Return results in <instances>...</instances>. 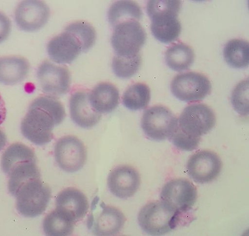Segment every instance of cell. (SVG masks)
Returning <instances> with one entry per match:
<instances>
[{"instance_id":"6da1fadb","label":"cell","mask_w":249,"mask_h":236,"mask_svg":"<svg viewBox=\"0 0 249 236\" xmlns=\"http://www.w3.org/2000/svg\"><path fill=\"white\" fill-rule=\"evenodd\" d=\"M66 117L64 106L55 97L40 96L30 104L20 125V131L32 143L43 146L53 139L54 127Z\"/></svg>"},{"instance_id":"7a4b0ae2","label":"cell","mask_w":249,"mask_h":236,"mask_svg":"<svg viewBox=\"0 0 249 236\" xmlns=\"http://www.w3.org/2000/svg\"><path fill=\"white\" fill-rule=\"evenodd\" d=\"M182 7L179 0H151L147 13L151 19L152 34L159 41L169 44L176 39L181 32L178 15Z\"/></svg>"},{"instance_id":"3957f363","label":"cell","mask_w":249,"mask_h":236,"mask_svg":"<svg viewBox=\"0 0 249 236\" xmlns=\"http://www.w3.org/2000/svg\"><path fill=\"white\" fill-rule=\"evenodd\" d=\"M186 214L177 212L161 201L149 203L140 210L138 222L141 229L153 236L167 234L178 227Z\"/></svg>"},{"instance_id":"277c9868","label":"cell","mask_w":249,"mask_h":236,"mask_svg":"<svg viewBox=\"0 0 249 236\" xmlns=\"http://www.w3.org/2000/svg\"><path fill=\"white\" fill-rule=\"evenodd\" d=\"M51 197V188L40 178L32 180L18 191L15 196L17 210L24 217H37L46 211Z\"/></svg>"},{"instance_id":"5b68a950","label":"cell","mask_w":249,"mask_h":236,"mask_svg":"<svg viewBox=\"0 0 249 236\" xmlns=\"http://www.w3.org/2000/svg\"><path fill=\"white\" fill-rule=\"evenodd\" d=\"M141 125L147 137L162 141L170 139L173 135L178 126V119L168 107L158 105L145 111Z\"/></svg>"},{"instance_id":"8992f818","label":"cell","mask_w":249,"mask_h":236,"mask_svg":"<svg viewBox=\"0 0 249 236\" xmlns=\"http://www.w3.org/2000/svg\"><path fill=\"white\" fill-rule=\"evenodd\" d=\"M216 121L215 114L210 107L196 103L183 110L178 119V127L186 135L201 138L212 130Z\"/></svg>"},{"instance_id":"52a82bcc","label":"cell","mask_w":249,"mask_h":236,"mask_svg":"<svg viewBox=\"0 0 249 236\" xmlns=\"http://www.w3.org/2000/svg\"><path fill=\"white\" fill-rule=\"evenodd\" d=\"M211 81L204 75L194 72L178 74L173 79L171 90L178 99L194 102L200 101L212 92Z\"/></svg>"},{"instance_id":"ba28073f","label":"cell","mask_w":249,"mask_h":236,"mask_svg":"<svg viewBox=\"0 0 249 236\" xmlns=\"http://www.w3.org/2000/svg\"><path fill=\"white\" fill-rule=\"evenodd\" d=\"M146 32L138 21H128L115 27L111 39L116 55L131 56L140 54L146 42Z\"/></svg>"},{"instance_id":"9c48e42d","label":"cell","mask_w":249,"mask_h":236,"mask_svg":"<svg viewBox=\"0 0 249 236\" xmlns=\"http://www.w3.org/2000/svg\"><path fill=\"white\" fill-rule=\"evenodd\" d=\"M160 198V201L175 211L187 214L196 202L197 188L188 179H175L165 184L161 191Z\"/></svg>"},{"instance_id":"30bf717a","label":"cell","mask_w":249,"mask_h":236,"mask_svg":"<svg viewBox=\"0 0 249 236\" xmlns=\"http://www.w3.org/2000/svg\"><path fill=\"white\" fill-rule=\"evenodd\" d=\"M55 160L59 167L68 173H75L85 165L87 151L84 143L75 137H62L54 149Z\"/></svg>"},{"instance_id":"8fae6325","label":"cell","mask_w":249,"mask_h":236,"mask_svg":"<svg viewBox=\"0 0 249 236\" xmlns=\"http://www.w3.org/2000/svg\"><path fill=\"white\" fill-rule=\"evenodd\" d=\"M37 79L41 90L48 96H60L70 90L71 75L66 66L45 60L38 68Z\"/></svg>"},{"instance_id":"7c38bea8","label":"cell","mask_w":249,"mask_h":236,"mask_svg":"<svg viewBox=\"0 0 249 236\" xmlns=\"http://www.w3.org/2000/svg\"><path fill=\"white\" fill-rule=\"evenodd\" d=\"M222 162L215 153L201 150L194 154L187 163V172L196 183L205 184L215 180L222 169Z\"/></svg>"},{"instance_id":"4fadbf2b","label":"cell","mask_w":249,"mask_h":236,"mask_svg":"<svg viewBox=\"0 0 249 236\" xmlns=\"http://www.w3.org/2000/svg\"><path fill=\"white\" fill-rule=\"evenodd\" d=\"M51 14L48 6L43 1L26 0L20 2L14 13L17 26L26 32L40 30L47 23Z\"/></svg>"},{"instance_id":"5bb4252c","label":"cell","mask_w":249,"mask_h":236,"mask_svg":"<svg viewBox=\"0 0 249 236\" xmlns=\"http://www.w3.org/2000/svg\"><path fill=\"white\" fill-rule=\"evenodd\" d=\"M141 178L138 172L127 165L114 168L108 178V185L112 194L121 199L132 197L140 186Z\"/></svg>"},{"instance_id":"9a60e30c","label":"cell","mask_w":249,"mask_h":236,"mask_svg":"<svg viewBox=\"0 0 249 236\" xmlns=\"http://www.w3.org/2000/svg\"><path fill=\"white\" fill-rule=\"evenodd\" d=\"M56 206V209L75 224L86 216L89 204L84 193L74 188H68L58 195Z\"/></svg>"},{"instance_id":"2e32d148","label":"cell","mask_w":249,"mask_h":236,"mask_svg":"<svg viewBox=\"0 0 249 236\" xmlns=\"http://www.w3.org/2000/svg\"><path fill=\"white\" fill-rule=\"evenodd\" d=\"M47 51L53 61L66 64L71 63L82 52V49L77 39L65 31L49 42Z\"/></svg>"},{"instance_id":"e0dca14e","label":"cell","mask_w":249,"mask_h":236,"mask_svg":"<svg viewBox=\"0 0 249 236\" xmlns=\"http://www.w3.org/2000/svg\"><path fill=\"white\" fill-rule=\"evenodd\" d=\"M89 93L77 91L70 98V108L71 118L79 126L90 128L96 125L100 120L102 115L96 112L91 106Z\"/></svg>"},{"instance_id":"ac0fdd59","label":"cell","mask_w":249,"mask_h":236,"mask_svg":"<svg viewBox=\"0 0 249 236\" xmlns=\"http://www.w3.org/2000/svg\"><path fill=\"white\" fill-rule=\"evenodd\" d=\"M96 218H93V232L98 236H114L123 228L126 218L118 208L102 203Z\"/></svg>"},{"instance_id":"d6986e66","label":"cell","mask_w":249,"mask_h":236,"mask_svg":"<svg viewBox=\"0 0 249 236\" xmlns=\"http://www.w3.org/2000/svg\"><path fill=\"white\" fill-rule=\"evenodd\" d=\"M30 70V63L24 57H0V83L14 85L21 82L28 77Z\"/></svg>"},{"instance_id":"ffe728a7","label":"cell","mask_w":249,"mask_h":236,"mask_svg":"<svg viewBox=\"0 0 249 236\" xmlns=\"http://www.w3.org/2000/svg\"><path fill=\"white\" fill-rule=\"evenodd\" d=\"M92 108L100 114L114 111L119 103V92L115 86L109 82L98 84L89 94Z\"/></svg>"},{"instance_id":"44dd1931","label":"cell","mask_w":249,"mask_h":236,"mask_svg":"<svg viewBox=\"0 0 249 236\" xmlns=\"http://www.w3.org/2000/svg\"><path fill=\"white\" fill-rule=\"evenodd\" d=\"M195 58L193 49L181 42L175 43L165 53V60L167 66L178 72L189 70L194 62Z\"/></svg>"},{"instance_id":"7402d4cb","label":"cell","mask_w":249,"mask_h":236,"mask_svg":"<svg viewBox=\"0 0 249 236\" xmlns=\"http://www.w3.org/2000/svg\"><path fill=\"white\" fill-rule=\"evenodd\" d=\"M25 162H36L34 150L23 143H15L9 146L3 153L1 167L4 173L9 176L16 166Z\"/></svg>"},{"instance_id":"603a6c76","label":"cell","mask_w":249,"mask_h":236,"mask_svg":"<svg viewBox=\"0 0 249 236\" xmlns=\"http://www.w3.org/2000/svg\"><path fill=\"white\" fill-rule=\"evenodd\" d=\"M8 189L15 197L18 190L28 182L40 178V173L35 162H25L16 166L9 175Z\"/></svg>"},{"instance_id":"cb8c5ba5","label":"cell","mask_w":249,"mask_h":236,"mask_svg":"<svg viewBox=\"0 0 249 236\" xmlns=\"http://www.w3.org/2000/svg\"><path fill=\"white\" fill-rule=\"evenodd\" d=\"M140 6L133 1H119L113 3L108 11V20L113 26L128 21H138L142 18Z\"/></svg>"},{"instance_id":"d4e9b609","label":"cell","mask_w":249,"mask_h":236,"mask_svg":"<svg viewBox=\"0 0 249 236\" xmlns=\"http://www.w3.org/2000/svg\"><path fill=\"white\" fill-rule=\"evenodd\" d=\"M224 57L228 65L232 68H246L249 63V42L243 39L231 40L224 47Z\"/></svg>"},{"instance_id":"484cf974","label":"cell","mask_w":249,"mask_h":236,"mask_svg":"<svg viewBox=\"0 0 249 236\" xmlns=\"http://www.w3.org/2000/svg\"><path fill=\"white\" fill-rule=\"evenodd\" d=\"M75 223L65 215L56 209L46 216L43 221V230L49 236L71 235L73 231Z\"/></svg>"},{"instance_id":"4316f807","label":"cell","mask_w":249,"mask_h":236,"mask_svg":"<svg viewBox=\"0 0 249 236\" xmlns=\"http://www.w3.org/2000/svg\"><path fill=\"white\" fill-rule=\"evenodd\" d=\"M151 100V90L143 83L132 84L124 94L123 104L130 110H143L148 106Z\"/></svg>"},{"instance_id":"83f0119b","label":"cell","mask_w":249,"mask_h":236,"mask_svg":"<svg viewBox=\"0 0 249 236\" xmlns=\"http://www.w3.org/2000/svg\"><path fill=\"white\" fill-rule=\"evenodd\" d=\"M66 32L72 34L79 41L82 52L89 51L94 45L96 39L95 29L85 21L80 20L68 25Z\"/></svg>"},{"instance_id":"f1b7e54d","label":"cell","mask_w":249,"mask_h":236,"mask_svg":"<svg viewBox=\"0 0 249 236\" xmlns=\"http://www.w3.org/2000/svg\"><path fill=\"white\" fill-rule=\"evenodd\" d=\"M142 62L140 54L131 56L115 55L112 61L115 75L121 79H130L139 71Z\"/></svg>"},{"instance_id":"f546056e","label":"cell","mask_w":249,"mask_h":236,"mask_svg":"<svg viewBox=\"0 0 249 236\" xmlns=\"http://www.w3.org/2000/svg\"><path fill=\"white\" fill-rule=\"evenodd\" d=\"M231 103L241 116L249 114V79L242 80L236 86L231 96Z\"/></svg>"},{"instance_id":"4dcf8cb0","label":"cell","mask_w":249,"mask_h":236,"mask_svg":"<svg viewBox=\"0 0 249 236\" xmlns=\"http://www.w3.org/2000/svg\"><path fill=\"white\" fill-rule=\"evenodd\" d=\"M170 139L178 149L184 151L191 152L198 147L201 138H196L186 135L178 126L176 131Z\"/></svg>"},{"instance_id":"1f68e13d","label":"cell","mask_w":249,"mask_h":236,"mask_svg":"<svg viewBox=\"0 0 249 236\" xmlns=\"http://www.w3.org/2000/svg\"><path fill=\"white\" fill-rule=\"evenodd\" d=\"M11 21L3 12L0 11V44L7 39L11 32Z\"/></svg>"},{"instance_id":"d6a6232c","label":"cell","mask_w":249,"mask_h":236,"mask_svg":"<svg viewBox=\"0 0 249 236\" xmlns=\"http://www.w3.org/2000/svg\"><path fill=\"white\" fill-rule=\"evenodd\" d=\"M7 110L4 100L0 94V125L2 124L6 118Z\"/></svg>"},{"instance_id":"836d02e7","label":"cell","mask_w":249,"mask_h":236,"mask_svg":"<svg viewBox=\"0 0 249 236\" xmlns=\"http://www.w3.org/2000/svg\"><path fill=\"white\" fill-rule=\"evenodd\" d=\"M7 142V138L4 132L0 129V151L5 147Z\"/></svg>"}]
</instances>
